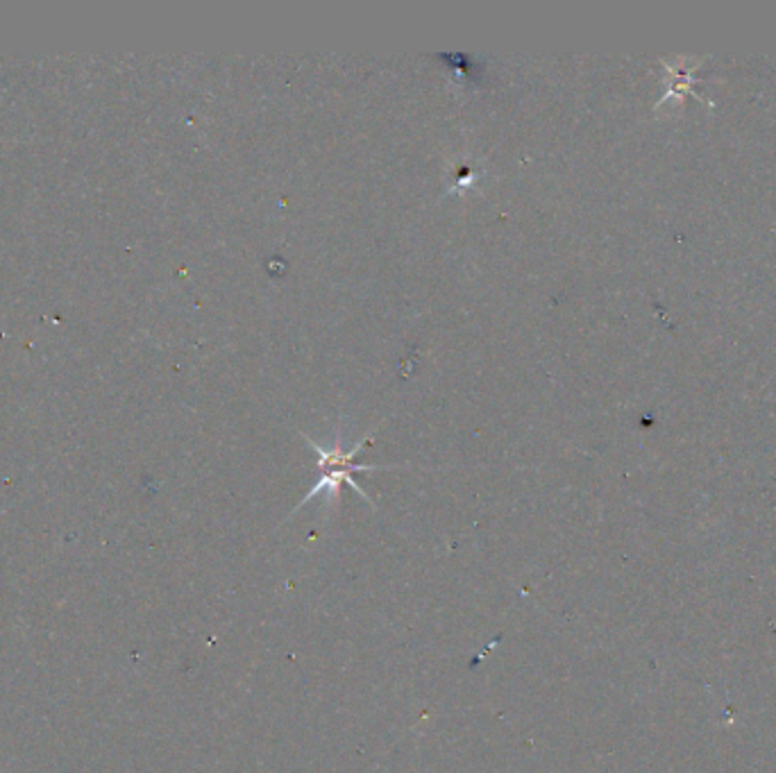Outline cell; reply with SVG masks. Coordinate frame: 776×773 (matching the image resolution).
Here are the masks:
<instances>
[{"mask_svg":"<svg viewBox=\"0 0 776 773\" xmlns=\"http://www.w3.org/2000/svg\"><path fill=\"white\" fill-rule=\"evenodd\" d=\"M302 436H305L309 447L316 452L320 479L314 483V488L307 492V497L300 501L298 508L309 504L311 499L318 497V495H323V492L327 495V501H330V504H336V501H339V497H341V486H343V483H345V486H350L354 492H359V495L364 497L370 506H375L373 499H370L366 492L361 490V486H359L357 481H354L352 474L354 472H373V470H391V467H395V465H361V463H354V454H357L359 449L368 443L370 433H368L364 440L354 443L352 449H348V452H345V449L341 447V440H343L341 436H336L334 445L330 449H325L323 445H318L316 440H311V436H307V433H302ZM298 508H295V511H298Z\"/></svg>","mask_w":776,"mask_h":773,"instance_id":"cell-1","label":"cell"}]
</instances>
